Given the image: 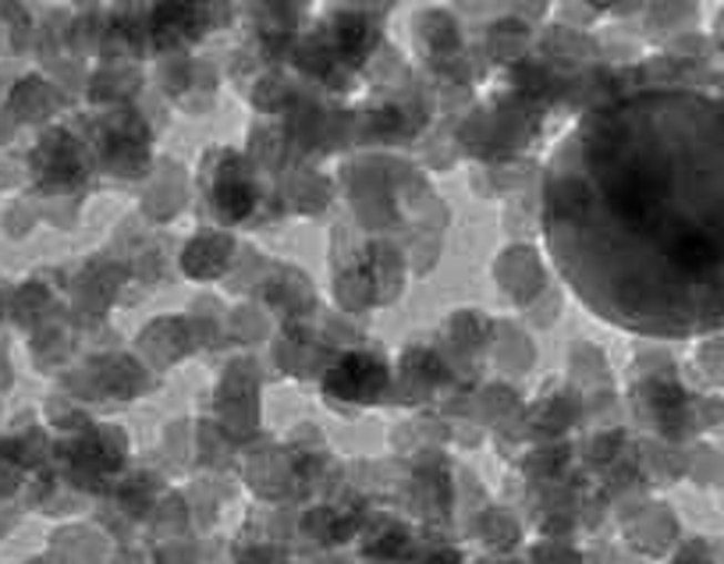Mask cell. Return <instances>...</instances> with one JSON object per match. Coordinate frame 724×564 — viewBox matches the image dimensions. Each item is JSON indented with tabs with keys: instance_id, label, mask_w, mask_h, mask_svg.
<instances>
[{
	"instance_id": "cell-2",
	"label": "cell",
	"mask_w": 724,
	"mask_h": 564,
	"mask_svg": "<svg viewBox=\"0 0 724 564\" xmlns=\"http://www.w3.org/2000/svg\"><path fill=\"white\" fill-rule=\"evenodd\" d=\"M214 206L224 221H242L253 214L256 206V188L253 182L245 178V171L238 161H232L227 167L217 171V182H214Z\"/></svg>"
},
{
	"instance_id": "cell-1",
	"label": "cell",
	"mask_w": 724,
	"mask_h": 564,
	"mask_svg": "<svg viewBox=\"0 0 724 564\" xmlns=\"http://www.w3.org/2000/svg\"><path fill=\"white\" fill-rule=\"evenodd\" d=\"M384 387H387V366L374 356H366V351L341 356L324 377V391L341 401H374L384 394Z\"/></svg>"
}]
</instances>
